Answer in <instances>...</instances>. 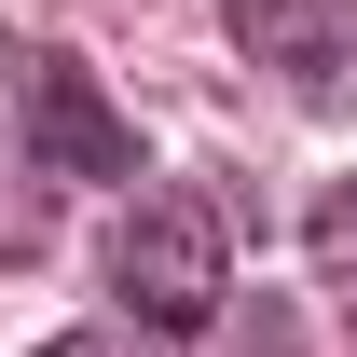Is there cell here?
<instances>
[{"mask_svg":"<svg viewBox=\"0 0 357 357\" xmlns=\"http://www.w3.org/2000/svg\"><path fill=\"white\" fill-rule=\"evenodd\" d=\"M110 289H124L151 330H206L234 289V220L206 192H137L124 234H110Z\"/></svg>","mask_w":357,"mask_h":357,"instance_id":"obj_1","label":"cell"},{"mask_svg":"<svg viewBox=\"0 0 357 357\" xmlns=\"http://www.w3.org/2000/svg\"><path fill=\"white\" fill-rule=\"evenodd\" d=\"M234 55L303 110H357V0H220Z\"/></svg>","mask_w":357,"mask_h":357,"instance_id":"obj_3","label":"cell"},{"mask_svg":"<svg viewBox=\"0 0 357 357\" xmlns=\"http://www.w3.org/2000/svg\"><path fill=\"white\" fill-rule=\"evenodd\" d=\"M14 124L42 178H137V124L96 96V69L69 42H14Z\"/></svg>","mask_w":357,"mask_h":357,"instance_id":"obj_2","label":"cell"},{"mask_svg":"<svg viewBox=\"0 0 357 357\" xmlns=\"http://www.w3.org/2000/svg\"><path fill=\"white\" fill-rule=\"evenodd\" d=\"M42 357H137V344H124V330H55Z\"/></svg>","mask_w":357,"mask_h":357,"instance_id":"obj_5","label":"cell"},{"mask_svg":"<svg viewBox=\"0 0 357 357\" xmlns=\"http://www.w3.org/2000/svg\"><path fill=\"white\" fill-rule=\"evenodd\" d=\"M303 248H316V289H330V316H344V344H357V178H330V192H316Z\"/></svg>","mask_w":357,"mask_h":357,"instance_id":"obj_4","label":"cell"}]
</instances>
